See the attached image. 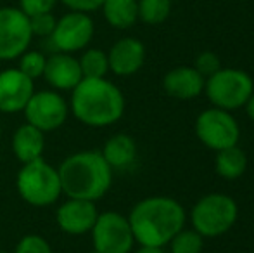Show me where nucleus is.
I'll list each match as a JSON object with an SVG mask.
<instances>
[{"instance_id":"1","label":"nucleus","mask_w":254,"mask_h":253,"mask_svg":"<svg viewBox=\"0 0 254 253\" xmlns=\"http://www.w3.org/2000/svg\"><path fill=\"white\" fill-rule=\"evenodd\" d=\"M135 243L144 247H168L171 238L187 224V212L171 196H149L131 206L128 213Z\"/></svg>"},{"instance_id":"2","label":"nucleus","mask_w":254,"mask_h":253,"mask_svg":"<svg viewBox=\"0 0 254 253\" xmlns=\"http://www.w3.org/2000/svg\"><path fill=\"white\" fill-rule=\"evenodd\" d=\"M69 113L76 122L90 128H106L125 115L127 99L121 88L107 77L83 78L71 90Z\"/></svg>"},{"instance_id":"3","label":"nucleus","mask_w":254,"mask_h":253,"mask_svg":"<svg viewBox=\"0 0 254 253\" xmlns=\"http://www.w3.org/2000/svg\"><path fill=\"white\" fill-rule=\"evenodd\" d=\"M63 194L66 198L95 201L102 199L113 186L114 170L101 151L85 149L66 156L57 167Z\"/></svg>"},{"instance_id":"4","label":"nucleus","mask_w":254,"mask_h":253,"mask_svg":"<svg viewBox=\"0 0 254 253\" xmlns=\"http://www.w3.org/2000/svg\"><path fill=\"white\" fill-rule=\"evenodd\" d=\"M16 189L19 198L35 208L56 205L63 196L59 172L44 158L21 163L19 172L16 173Z\"/></svg>"},{"instance_id":"5","label":"nucleus","mask_w":254,"mask_h":253,"mask_svg":"<svg viewBox=\"0 0 254 253\" xmlns=\"http://www.w3.org/2000/svg\"><path fill=\"white\" fill-rule=\"evenodd\" d=\"M190 227L206 238H218L235 226L239 219V205L225 192H209L194 203L190 213Z\"/></svg>"},{"instance_id":"6","label":"nucleus","mask_w":254,"mask_h":253,"mask_svg":"<svg viewBox=\"0 0 254 253\" xmlns=\"http://www.w3.org/2000/svg\"><path fill=\"white\" fill-rule=\"evenodd\" d=\"M254 92L253 77L239 68H220L206 78L204 94L214 108L235 111L246 106Z\"/></svg>"},{"instance_id":"7","label":"nucleus","mask_w":254,"mask_h":253,"mask_svg":"<svg viewBox=\"0 0 254 253\" xmlns=\"http://www.w3.org/2000/svg\"><path fill=\"white\" fill-rule=\"evenodd\" d=\"M194 130L199 142L214 153L230 146H237L241 141V125L232 111L214 106L199 113Z\"/></svg>"},{"instance_id":"8","label":"nucleus","mask_w":254,"mask_h":253,"mask_svg":"<svg viewBox=\"0 0 254 253\" xmlns=\"http://www.w3.org/2000/svg\"><path fill=\"white\" fill-rule=\"evenodd\" d=\"M90 236L92 250L97 253H131L135 247L128 217L116 210L99 212Z\"/></svg>"},{"instance_id":"9","label":"nucleus","mask_w":254,"mask_h":253,"mask_svg":"<svg viewBox=\"0 0 254 253\" xmlns=\"http://www.w3.org/2000/svg\"><path fill=\"white\" fill-rule=\"evenodd\" d=\"M23 115L26 123L37 127L44 134L59 130L69 118V102L61 92L54 88L35 90L28 104L24 106Z\"/></svg>"},{"instance_id":"10","label":"nucleus","mask_w":254,"mask_h":253,"mask_svg":"<svg viewBox=\"0 0 254 253\" xmlns=\"http://www.w3.org/2000/svg\"><path fill=\"white\" fill-rule=\"evenodd\" d=\"M94 33L95 23L90 14L69 10L57 19L49 42H51L54 52L74 54L90 45Z\"/></svg>"},{"instance_id":"11","label":"nucleus","mask_w":254,"mask_h":253,"mask_svg":"<svg viewBox=\"0 0 254 253\" xmlns=\"http://www.w3.org/2000/svg\"><path fill=\"white\" fill-rule=\"evenodd\" d=\"M31 42L30 17L19 7H0V61H16Z\"/></svg>"},{"instance_id":"12","label":"nucleus","mask_w":254,"mask_h":253,"mask_svg":"<svg viewBox=\"0 0 254 253\" xmlns=\"http://www.w3.org/2000/svg\"><path fill=\"white\" fill-rule=\"evenodd\" d=\"M99 215L95 201L67 198L59 203L56 210V224L67 236H83L90 234Z\"/></svg>"},{"instance_id":"13","label":"nucleus","mask_w":254,"mask_h":253,"mask_svg":"<svg viewBox=\"0 0 254 253\" xmlns=\"http://www.w3.org/2000/svg\"><path fill=\"white\" fill-rule=\"evenodd\" d=\"M35 92V80L19 68H5L0 71V115L23 113L24 106Z\"/></svg>"},{"instance_id":"14","label":"nucleus","mask_w":254,"mask_h":253,"mask_svg":"<svg viewBox=\"0 0 254 253\" xmlns=\"http://www.w3.org/2000/svg\"><path fill=\"white\" fill-rule=\"evenodd\" d=\"M109 71L116 77H133L145 63V45L135 37L116 40L107 51Z\"/></svg>"},{"instance_id":"15","label":"nucleus","mask_w":254,"mask_h":253,"mask_svg":"<svg viewBox=\"0 0 254 253\" xmlns=\"http://www.w3.org/2000/svg\"><path fill=\"white\" fill-rule=\"evenodd\" d=\"M44 78L47 85L57 92H71L81 80V68L78 58L66 52H52L47 58Z\"/></svg>"},{"instance_id":"16","label":"nucleus","mask_w":254,"mask_h":253,"mask_svg":"<svg viewBox=\"0 0 254 253\" xmlns=\"http://www.w3.org/2000/svg\"><path fill=\"white\" fill-rule=\"evenodd\" d=\"M204 82L194 66H177L163 77V90L178 101H190L204 92Z\"/></svg>"},{"instance_id":"17","label":"nucleus","mask_w":254,"mask_h":253,"mask_svg":"<svg viewBox=\"0 0 254 253\" xmlns=\"http://www.w3.org/2000/svg\"><path fill=\"white\" fill-rule=\"evenodd\" d=\"M10 149L21 163L44 158L45 134L30 123H21L10 137Z\"/></svg>"},{"instance_id":"18","label":"nucleus","mask_w":254,"mask_h":253,"mask_svg":"<svg viewBox=\"0 0 254 253\" xmlns=\"http://www.w3.org/2000/svg\"><path fill=\"white\" fill-rule=\"evenodd\" d=\"M101 153L113 170H127L137 162L138 148L131 135L120 132L113 134L104 142Z\"/></svg>"},{"instance_id":"19","label":"nucleus","mask_w":254,"mask_h":253,"mask_svg":"<svg viewBox=\"0 0 254 253\" xmlns=\"http://www.w3.org/2000/svg\"><path fill=\"white\" fill-rule=\"evenodd\" d=\"M101 10L114 30H128L138 21V0H104Z\"/></svg>"},{"instance_id":"20","label":"nucleus","mask_w":254,"mask_h":253,"mask_svg":"<svg viewBox=\"0 0 254 253\" xmlns=\"http://www.w3.org/2000/svg\"><path fill=\"white\" fill-rule=\"evenodd\" d=\"M214 170L225 180H237L248 170V155L241 146H230L216 151Z\"/></svg>"},{"instance_id":"21","label":"nucleus","mask_w":254,"mask_h":253,"mask_svg":"<svg viewBox=\"0 0 254 253\" xmlns=\"http://www.w3.org/2000/svg\"><path fill=\"white\" fill-rule=\"evenodd\" d=\"M83 78H104L109 73V61L107 52L97 47H88L81 51L78 58Z\"/></svg>"},{"instance_id":"22","label":"nucleus","mask_w":254,"mask_h":253,"mask_svg":"<svg viewBox=\"0 0 254 253\" xmlns=\"http://www.w3.org/2000/svg\"><path fill=\"white\" fill-rule=\"evenodd\" d=\"M171 0H138V19L145 24H161L170 17Z\"/></svg>"},{"instance_id":"23","label":"nucleus","mask_w":254,"mask_h":253,"mask_svg":"<svg viewBox=\"0 0 254 253\" xmlns=\"http://www.w3.org/2000/svg\"><path fill=\"white\" fill-rule=\"evenodd\" d=\"M171 253H201L204 248V238L195 229L184 227L168 243Z\"/></svg>"},{"instance_id":"24","label":"nucleus","mask_w":254,"mask_h":253,"mask_svg":"<svg viewBox=\"0 0 254 253\" xmlns=\"http://www.w3.org/2000/svg\"><path fill=\"white\" fill-rule=\"evenodd\" d=\"M45 64H47V56L42 51H33V49H28L17 58V68L31 80H38L44 77Z\"/></svg>"},{"instance_id":"25","label":"nucleus","mask_w":254,"mask_h":253,"mask_svg":"<svg viewBox=\"0 0 254 253\" xmlns=\"http://www.w3.org/2000/svg\"><path fill=\"white\" fill-rule=\"evenodd\" d=\"M12 253H54L51 243L40 234H24Z\"/></svg>"},{"instance_id":"26","label":"nucleus","mask_w":254,"mask_h":253,"mask_svg":"<svg viewBox=\"0 0 254 253\" xmlns=\"http://www.w3.org/2000/svg\"><path fill=\"white\" fill-rule=\"evenodd\" d=\"M57 17L54 16V12H44V14H37V16L30 17V28L33 37L38 38H51L54 28H56Z\"/></svg>"},{"instance_id":"27","label":"nucleus","mask_w":254,"mask_h":253,"mask_svg":"<svg viewBox=\"0 0 254 253\" xmlns=\"http://www.w3.org/2000/svg\"><path fill=\"white\" fill-rule=\"evenodd\" d=\"M194 68L202 75L204 78H207L220 70L221 61H220V58H218V54H214V52H211V51H204L195 58Z\"/></svg>"},{"instance_id":"28","label":"nucleus","mask_w":254,"mask_h":253,"mask_svg":"<svg viewBox=\"0 0 254 253\" xmlns=\"http://www.w3.org/2000/svg\"><path fill=\"white\" fill-rule=\"evenodd\" d=\"M59 0H19V9L28 17L44 12H54Z\"/></svg>"},{"instance_id":"29","label":"nucleus","mask_w":254,"mask_h":253,"mask_svg":"<svg viewBox=\"0 0 254 253\" xmlns=\"http://www.w3.org/2000/svg\"><path fill=\"white\" fill-rule=\"evenodd\" d=\"M63 5H66L69 10H78V12H94L99 10L101 5L104 3V0H59Z\"/></svg>"},{"instance_id":"30","label":"nucleus","mask_w":254,"mask_h":253,"mask_svg":"<svg viewBox=\"0 0 254 253\" xmlns=\"http://www.w3.org/2000/svg\"><path fill=\"white\" fill-rule=\"evenodd\" d=\"M133 253H166L163 247H144V245H138V248Z\"/></svg>"},{"instance_id":"31","label":"nucleus","mask_w":254,"mask_h":253,"mask_svg":"<svg viewBox=\"0 0 254 253\" xmlns=\"http://www.w3.org/2000/svg\"><path fill=\"white\" fill-rule=\"evenodd\" d=\"M246 113H248V116H249V120L251 122H254V92L251 94V97H249V101L246 102Z\"/></svg>"},{"instance_id":"32","label":"nucleus","mask_w":254,"mask_h":253,"mask_svg":"<svg viewBox=\"0 0 254 253\" xmlns=\"http://www.w3.org/2000/svg\"><path fill=\"white\" fill-rule=\"evenodd\" d=\"M0 253H12V252H5V250H0Z\"/></svg>"},{"instance_id":"33","label":"nucleus","mask_w":254,"mask_h":253,"mask_svg":"<svg viewBox=\"0 0 254 253\" xmlns=\"http://www.w3.org/2000/svg\"><path fill=\"white\" fill-rule=\"evenodd\" d=\"M0 135H2V122H0Z\"/></svg>"},{"instance_id":"34","label":"nucleus","mask_w":254,"mask_h":253,"mask_svg":"<svg viewBox=\"0 0 254 253\" xmlns=\"http://www.w3.org/2000/svg\"><path fill=\"white\" fill-rule=\"evenodd\" d=\"M90 253H97V252H95V250H92V252H90Z\"/></svg>"}]
</instances>
